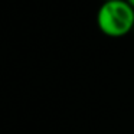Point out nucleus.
Returning <instances> with one entry per match:
<instances>
[{"label":"nucleus","mask_w":134,"mask_h":134,"mask_svg":"<svg viewBox=\"0 0 134 134\" xmlns=\"http://www.w3.org/2000/svg\"><path fill=\"white\" fill-rule=\"evenodd\" d=\"M97 25L108 38H122L134 29V7L127 0H107L97 12Z\"/></svg>","instance_id":"nucleus-1"},{"label":"nucleus","mask_w":134,"mask_h":134,"mask_svg":"<svg viewBox=\"0 0 134 134\" xmlns=\"http://www.w3.org/2000/svg\"><path fill=\"white\" fill-rule=\"evenodd\" d=\"M104 2H107V0H104Z\"/></svg>","instance_id":"nucleus-3"},{"label":"nucleus","mask_w":134,"mask_h":134,"mask_svg":"<svg viewBox=\"0 0 134 134\" xmlns=\"http://www.w3.org/2000/svg\"><path fill=\"white\" fill-rule=\"evenodd\" d=\"M127 2H128V3H130V4H131V6H133V7H134V0H127Z\"/></svg>","instance_id":"nucleus-2"}]
</instances>
